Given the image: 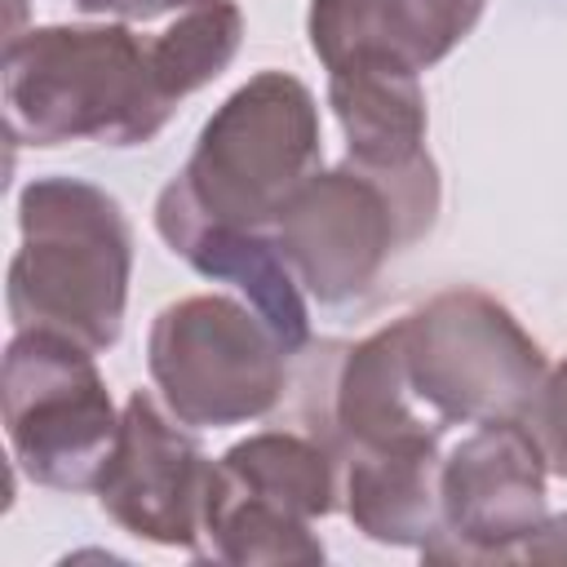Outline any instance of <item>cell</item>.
<instances>
[{
  "label": "cell",
  "mask_w": 567,
  "mask_h": 567,
  "mask_svg": "<svg viewBox=\"0 0 567 567\" xmlns=\"http://www.w3.org/2000/svg\"><path fill=\"white\" fill-rule=\"evenodd\" d=\"M549 461L532 421L474 425L439 465L443 527L421 549L439 563H514L549 514Z\"/></svg>",
  "instance_id": "obj_7"
},
{
  "label": "cell",
  "mask_w": 567,
  "mask_h": 567,
  "mask_svg": "<svg viewBox=\"0 0 567 567\" xmlns=\"http://www.w3.org/2000/svg\"><path fill=\"white\" fill-rule=\"evenodd\" d=\"M208 474L213 461L186 425L146 390H133L120 408L115 452L97 478V505L128 536L195 554Z\"/></svg>",
  "instance_id": "obj_10"
},
{
  "label": "cell",
  "mask_w": 567,
  "mask_h": 567,
  "mask_svg": "<svg viewBox=\"0 0 567 567\" xmlns=\"http://www.w3.org/2000/svg\"><path fill=\"white\" fill-rule=\"evenodd\" d=\"M208 0H75L80 13L106 18V22H128V27H151L159 18H182Z\"/></svg>",
  "instance_id": "obj_17"
},
{
  "label": "cell",
  "mask_w": 567,
  "mask_h": 567,
  "mask_svg": "<svg viewBox=\"0 0 567 567\" xmlns=\"http://www.w3.org/2000/svg\"><path fill=\"white\" fill-rule=\"evenodd\" d=\"M279 248L297 275V284L319 306L359 301L385 261L412 248L408 226L399 217L394 195L341 159L337 168H319L275 221Z\"/></svg>",
  "instance_id": "obj_8"
},
{
  "label": "cell",
  "mask_w": 567,
  "mask_h": 567,
  "mask_svg": "<svg viewBox=\"0 0 567 567\" xmlns=\"http://www.w3.org/2000/svg\"><path fill=\"white\" fill-rule=\"evenodd\" d=\"M319 164L315 93L288 71H257L204 120L190 159L168 186L208 221L275 230Z\"/></svg>",
  "instance_id": "obj_3"
},
{
  "label": "cell",
  "mask_w": 567,
  "mask_h": 567,
  "mask_svg": "<svg viewBox=\"0 0 567 567\" xmlns=\"http://www.w3.org/2000/svg\"><path fill=\"white\" fill-rule=\"evenodd\" d=\"M532 430L545 447V461L558 478H567V359L558 368H549L540 403L532 412Z\"/></svg>",
  "instance_id": "obj_16"
},
{
  "label": "cell",
  "mask_w": 567,
  "mask_h": 567,
  "mask_svg": "<svg viewBox=\"0 0 567 567\" xmlns=\"http://www.w3.org/2000/svg\"><path fill=\"white\" fill-rule=\"evenodd\" d=\"M514 563H567V514H545V523L518 545Z\"/></svg>",
  "instance_id": "obj_18"
},
{
  "label": "cell",
  "mask_w": 567,
  "mask_h": 567,
  "mask_svg": "<svg viewBox=\"0 0 567 567\" xmlns=\"http://www.w3.org/2000/svg\"><path fill=\"white\" fill-rule=\"evenodd\" d=\"M328 106L346 133V159L394 195L408 239H425L439 217V168L425 151L421 71L385 58L337 62L328 66Z\"/></svg>",
  "instance_id": "obj_9"
},
{
  "label": "cell",
  "mask_w": 567,
  "mask_h": 567,
  "mask_svg": "<svg viewBox=\"0 0 567 567\" xmlns=\"http://www.w3.org/2000/svg\"><path fill=\"white\" fill-rule=\"evenodd\" d=\"M341 461V509L350 523L394 549H425L443 527L439 447H350Z\"/></svg>",
  "instance_id": "obj_14"
},
{
  "label": "cell",
  "mask_w": 567,
  "mask_h": 567,
  "mask_svg": "<svg viewBox=\"0 0 567 567\" xmlns=\"http://www.w3.org/2000/svg\"><path fill=\"white\" fill-rule=\"evenodd\" d=\"M4 128L18 146H146L177 111L128 22H53L4 44Z\"/></svg>",
  "instance_id": "obj_1"
},
{
  "label": "cell",
  "mask_w": 567,
  "mask_h": 567,
  "mask_svg": "<svg viewBox=\"0 0 567 567\" xmlns=\"http://www.w3.org/2000/svg\"><path fill=\"white\" fill-rule=\"evenodd\" d=\"M146 372L182 425L226 430L279 408L292 385V350L248 301L195 292L151 319Z\"/></svg>",
  "instance_id": "obj_4"
},
{
  "label": "cell",
  "mask_w": 567,
  "mask_h": 567,
  "mask_svg": "<svg viewBox=\"0 0 567 567\" xmlns=\"http://www.w3.org/2000/svg\"><path fill=\"white\" fill-rule=\"evenodd\" d=\"M22 244L9 261V319L111 350L124 332L133 230L115 195L84 177H35L18 195Z\"/></svg>",
  "instance_id": "obj_2"
},
{
  "label": "cell",
  "mask_w": 567,
  "mask_h": 567,
  "mask_svg": "<svg viewBox=\"0 0 567 567\" xmlns=\"http://www.w3.org/2000/svg\"><path fill=\"white\" fill-rule=\"evenodd\" d=\"M75 337L18 328L0 363L4 434L18 470L53 492H97L120 439V412Z\"/></svg>",
  "instance_id": "obj_5"
},
{
  "label": "cell",
  "mask_w": 567,
  "mask_h": 567,
  "mask_svg": "<svg viewBox=\"0 0 567 567\" xmlns=\"http://www.w3.org/2000/svg\"><path fill=\"white\" fill-rule=\"evenodd\" d=\"M416 394L447 425L532 421L549 363L540 341L487 292L447 288L403 315Z\"/></svg>",
  "instance_id": "obj_6"
},
{
  "label": "cell",
  "mask_w": 567,
  "mask_h": 567,
  "mask_svg": "<svg viewBox=\"0 0 567 567\" xmlns=\"http://www.w3.org/2000/svg\"><path fill=\"white\" fill-rule=\"evenodd\" d=\"M155 230L204 279L235 284L244 292V301L279 332V341L292 354L306 350V341H310V310L301 297L306 288L297 284L275 230L208 221L173 186H164L155 199Z\"/></svg>",
  "instance_id": "obj_12"
},
{
  "label": "cell",
  "mask_w": 567,
  "mask_h": 567,
  "mask_svg": "<svg viewBox=\"0 0 567 567\" xmlns=\"http://www.w3.org/2000/svg\"><path fill=\"white\" fill-rule=\"evenodd\" d=\"M239 40H244V13L235 0H208L182 18H168L164 31L146 35L159 89L182 106L190 93H199L230 66Z\"/></svg>",
  "instance_id": "obj_15"
},
{
  "label": "cell",
  "mask_w": 567,
  "mask_h": 567,
  "mask_svg": "<svg viewBox=\"0 0 567 567\" xmlns=\"http://www.w3.org/2000/svg\"><path fill=\"white\" fill-rule=\"evenodd\" d=\"M332 452L350 447H439L447 421L416 394L408 372L403 319L341 346L328 390H319V416L310 425Z\"/></svg>",
  "instance_id": "obj_11"
},
{
  "label": "cell",
  "mask_w": 567,
  "mask_h": 567,
  "mask_svg": "<svg viewBox=\"0 0 567 567\" xmlns=\"http://www.w3.org/2000/svg\"><path fill=\"white\" fill-rule=\"evenodd\" d=\"M483 9L487 0H310L306 35L323 66L385 58L430 71L478 27Z\"/></svg>",
  "instance_id": "obj_13"
}]
</instances>
